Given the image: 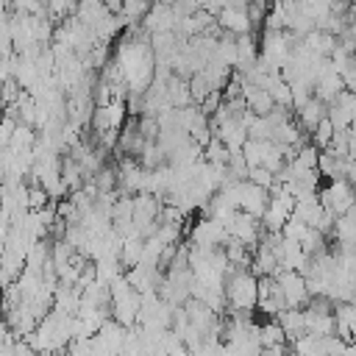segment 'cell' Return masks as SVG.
<instances>
[{
  "instance_id": "cell-4",
  "label": "cell",
  "mask_w": 356,
  "mask_h": 356,
  "mask_svg": "<svg viewBox=\"0 0 356 356\" xmlns=\"http://www.w3.org/2000/svg\"><path fill=\"white\" fill-rule=\"evenodd\" d=\"M217 22H220V28H222L225 33H234V36L253 33V22H250V17H248V8H234V6H228V8L220 11Z\"/></svg>"
},
{
  "instance_id": "cell-3",
  "label": "cell",
  "mask_w": 356,
  "mask_h": 356,
  "mask_svg": "<svg viewBox=\"0 0 356 356\" xmlns=\"http://www.w3.org/2000/svg\"><path fill=\"white\" fill-rule=\"evenodd\" d=\"M225 228H228V236H231L234 242H242V245H248V248H256V242H259V236H261L259 217H253V214H248V211H242V209L225 222Z\"/></svg>"
},
{
  "instance_id": "cell-1",
  "label": "cell",
  "mask_w": 356,
  "mask_h": 356,
  "mask_svg": "<svg viewBox=\"0 0 356 356\" xmlns=\"http://www.w3.org/2000/svg\"><path fill=\"white\" fill-rule=\"evenodd\" d=\"M225 300L234 312H250L259 306V278L250 270H236L225 281Z\"/></svg>"
},
{
  "instance_id": "cell-2",
  "label": "cell",
  "mask_w": 356,
  "mask_h": 356,
  "mask_svg": "<svg viewBox=\"0 0 356 356\" xmlns=\"http://www.w3.org/2000/svg\"><path fill=\"white\" fill-rule=\"evenodd\" d=\"M323 206L334 214V217H345L350 214V209L356 206V189L348 178H334L323 192H320Z\"/></svg>"
},
{
  "instance_id": "cell-5",
  "label": "cell",
  "mask_w": 356,
  "mask_h": 356,
  "mask_svg": "<svg viewBox=\"0 0 356 356\" xmlns=\"http://www.w3.org/2000/svg\"><path fill=\"white\" fill-rule=\"evenodd\" d=\"M325 117H328V108H325V103L317 100V97H312L306 106L298 108V122H300V128H303L306 134H314V128H317Z\"/></svg>"
}]
</instances>
